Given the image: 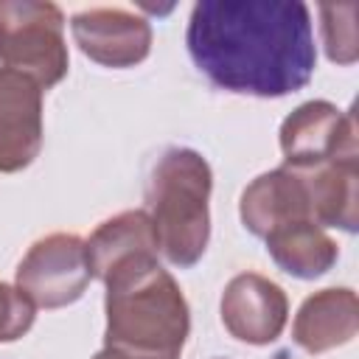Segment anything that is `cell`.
I'll return each mask as SVG.
<instances>
[{
    "mask_svg": "<svg viewBox=\"0 0 359 359\" xmlns=\"http://www.w3.org/2000/svg\"><path fill=\"white\" fill-rule=\"evenodd\" d=\"M185 45L210 84L255 98L303 90L317 65L303 0H199L191 8Z\"/></svg>",
    "mask_w": 359,
    "mask_h": 359,
    "instance_id": "cell-1",
    "label": "cell"
},
{
    "mask_svg": "<svg viewBox=\"0 0 359 359\" xmlns=\"http://www.w3.org/2000/svg\"><path fill=\"white\" fill-rule=\"evenodd\" d=\"M104 348L180 359L191 331L188 300L157 252L132 255L104 275Z\"/></svg>",
    "mask_w": 359,
    "mask_h": 359,
    "instance_id": "cell-2",
    "label": "cell"
},
{
    "mask_svg": "<svg viewBox=\"0 0 359 359\" xmlns=\"http://www.w3.org/2000/svg\"><path fill=\"white\" fill-rule=\"evenodd\" d=\"M210 163L188 146H171L151 168L146 202L157 252L180 269L194 266L210 241Z\"/></svg>",
    "mask_w": 359,
    "mask_h": 359,
    "instance_id": "cell-3",
    "label": "cell"
},
{
    "mask_svg": "<svg viewBox=\"0 0 359 359\" xmlns=\"http://www.w3.org/2000/svg\"><path fill=\"white\" fill-rule=\"evenodd\" d=\"M0 62L42 90L56 87L70 67L62 8L48 0H0Z\"/></svg>",
    "mask_w": 359,
    "mask_h": 359,
    "instance_id": "cell-4",
    "label": "cell"
},
{
    "mask_svg": "<svg viewBox=\"0 0 359 359\" xmlns=\"http://www.w3.org/2000/svg\"><path fill=\"white\" fill-rule=\"evenodd\" d=\"M90 280L87 247L76 233H50L34 241L14 275V286L36 309H65L76 303Z\"/></svg>",
    "mask_w": 359,
    "mask_h": 359,
    "instance_id": "cell-5",
    "label": "cell"
},
{
    "mask_svg": "<svg viewBox=\"0 0 359 359\" xmlns=\"http://www.w3.org/2000/svg\"><path fill=\"white\" fill-rule=\"evenodd\" d=\"M280 151L292 171H309L331 160H359L356 118L331 101H306L283 118Z\"/></svg>",
    "mask_w": 359,
    "mask_h": 359,
    "instance_id": "cell-6",
    "label": "cell"
},
{
    "mask_svg": "<svg viewBox=\"0 0 359 359\" xmlns=\"http://www.w3.org/2000/svg\"><path fill=\"white\" fill-rule=\"evenodd\" d=\"M79 50L95 65L123 70L140 65L151 53V25L126 8H84L70 20Z\"/></svg>",
    "mask_w": 359,
    "mask_h": 359,
    "instance_id": "cell-7",
    "label": "cell"
},
{
    "mask_svg": "<svg viewBox=\"0 0 359 359\" xmlns=\"http://www.w3.org/2000/svg\"><path fill=\"white\" fill-rule=\"evenodd\" d=\"M222 325L227 334L247 345L275 342L289 320L286 292L258 272H241L227 280L222 292Z\"/></svg>",
    "mask_w": 359,
    "mask_h": 359,
    "instance_id": "cell-8",
    "label": "cell"
},
{
    "mask_svg": "<svg viewBox=\"0 0 359 359\" xmlns=\"http://www.w3.org/2000/svg\"><path fill=\"white\" fill-rule=\"evenodd\" d=\"M42 149V87L0 67V174L28 168Z\"/></svg>",
    "mask_w": 359,
    "mask_h": 359,
    "instance_id": "cell-9",
    "label": "cell"
},
{
    "mask_svg": "<svg viewBox=\"0 0 359 359\" xmlns=\"http://www.w3.org/2000/svg\"><path fill=\"white\" fill-rule=\"evenodd\" d=\"M238 216H241V224L258 238H264L266 233H272L275 227H283L289 222H303V219L314 222L311 210H309L303 177L286 165L258 174L241 191Z\"/></svg>",
    "mask_w": 359,
    "mask_h": 359,
    "instance_id": "cell-10",
    "label": "cell"
},
{
    "mask_svg": "<svg viewBox=\"0 0 359 359\" xmlns=\"http://www.w3.org/2000/svg\"><path fill=\"white\" fill-rule=\"evenodd\" d=\"M359 331V300L348 286H331L309 294L292 323V339L306 353L317 356L348 345Z\"/></svg>",
    "mask_w": 359,
    "mask_h": 359,
    "instance_id": "cell-11",
    "label": "cell"
},
{
    "mask_svg": "<svg viewBox=\"0 0 359 359\" xmlns=\"http://www.w3.org/2000/svg\"><path fill=\"white\" fill-rule=\"evenodd\" d=\"M306 185L311 219L320 227L356 233L359 227V165L356 160H331L297 171Z\"/></svg>",
    "mask_w": 359,
    "mask_h": 359,
    "instance_id": "cell-12",
    "label": "cell"
},
{
    "mask_svg": "<svg viewBox=\"0 0 359 359\" xmlns=\"http://www.w3.org/2000/svg\"><path fill=\"white\" fill-rule=\"evenodd\" d=\"M264 241L275 266L300 280H314L325 275L339 258L337 241L309 219L275 227L272 233L264 236Z\"/></svg>",
    "mask_w": 359,
    "mask_h": 359,
    "instance_id": "cell-13",
    "label": "cell"
},
{
    "mask_svg": "<svg viewBox=\"0 0 359 359\" xmlns=\"http://www.w3.org/2000/svg\"><path fill=\"white\" fill-rule=\"evenodd\" d=\"M87 247V264L93 278L104 280V275L132 258V255H143V252H157V238H154V227L146 210H123L107 222H101L93 236L84 241Z\"/></svg>",
    "mask_w": 359,
    "mask_h": 359,
    "instance_id": "cell-14",
    "label": "cell"
},
{
    "mask_svg": "<svg viewBox=\"0 0 359 359\" xmlns=\"http://www.w3.org/2000/svg\"><path fill=\"white\" fill-rule=\"evenodd\" d=\"M356 11H359L356 3H323L320 6L325 56L337 65H353L359 59Z\"/></svg>",
    "mask_w": 359,
    "mask_h": 359,
    "instance_id": "cell-15",
    "label": "cell"
},
{
    "mask_svg": "<svg viewBox=\"0 0 359 359\" xmlns=\"http://www.w3.org/2000/svg\"><path fill=\"white\" fill-rule=\"evenodd\" d=\"M36 306L11 283L0 280V342H17L34 325Z\"/></svg>",
    "mask_w": 359,
    "mask_h": 359,
    "instance_id": "cell-16",
    "label": "cell"
},
{
    "mask_svg": "<svg viewBox=\"0 0 359 359\" xmlns=\"http://www.w3.org/2000/svg\"><path fill=\"white\" fill-rule=\"evenodd\" d=\"M93 359H168V356H149V353H129V351H115V348H101Z\"/></svg>",
    "mask_w": 359,
    "mask_h": 359,
    "instance_id": "cell-17",
    "label": "cell"
}]
</instances>
